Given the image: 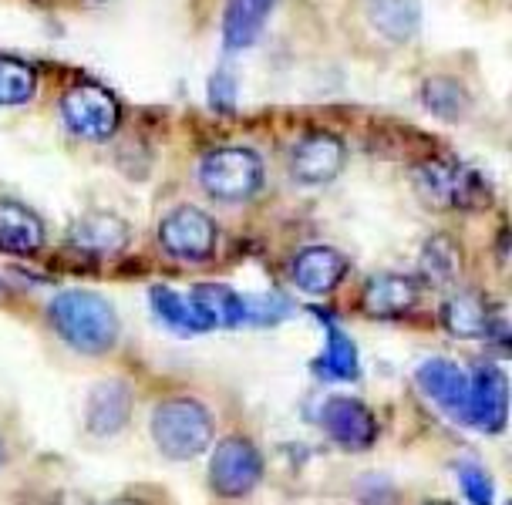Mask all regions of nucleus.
Masks as SVG:
<instances>
[{"label":"nucleus","instance_id":"f257e3e1","mask_svg":"<svg viewBox=\"0 0 512 505\" xmlns=\"http://www.w3.org/2000/svg\"><path fill=\"white\" fill-rule=\"evenodd\" d=\"M48 317L64 344L81 354H108L118 341L112 303L91 290H64L51 300Z\"/></svg>","mask_w":512,"mask_h":505},{"label":"nucleus","instance_id":"f03ea898","mask_svg":"<svg viewBox=\"0 0 512 505\" xmlns=\"http://www.w3.org/2000/svg\"><path fill=\"white\" fill-rule=\"evenodd\" d=\"M152 438L172 462H189L213 445V418L199 401L169 398L152 415Z\"/></svg>","mask_w":512,"mask_h":505},{"label":"nucleus","instance_id":"7ed1b4c3","mask_svg":"<svg viewBox=\"0 0 512 505\" xmlns=\"http://www.w3.org/2000/svg\"><path fill=\"white\" fill-rule=\"evenodd\" d=\"M418 192L438 209H486L492 202L489 182L455 159H428L415 172Z\"/></svg>","mask_w":512,"mask_h":505},{"label":"nucleus","instance_id":"20e7f679","mask_svg":"<svg viewBox=\"0 0 512 505\" xmlns=\"http://www.w3.org/2000/svg\"><path fill=\"white\" fill-rule=\"evenodd\" d=\"M199 182L219 202H246L263 186V162L253 149L223 145V149L206 152L199 165Z\"/></svg>","mask_w":512,"mask_h":505},{"label":"nucleus","instance_id":"39448f33","mask_svg":"<svg viewBox=\"0 0 512 505\" xmlns=\"http://www.w3.org/2000/svg\"><path fill=\"white\" fill-rule=\"evenodd\" d=\"M61 115H64V125H68L78 139H88V142L112 139L118 118H122L115 95H108V91L98 85H75L64 91Z\"/></svg>","mask_w":512,"mask_h":505},{"label":"nucleus","instance_id":"423d86ee","mask_svg":"<svg viewBox=\"0 0 512 505\" xmlns=\"http://www.w3.org/2000/svg\"><path fill=\"white\" fill-rule=\"evenodd\" d=\"M260 479H263V458L253 442L233 435L216 445L213 465H209V482H213L216 495H223V499H243V495H250L260 485Z\"/></svg>","mask_w":512,"mask_h":505},{"label":"nucleus","instance_id":"0eeeda50","mask_svg":"<svg viewBox=\"0 0 512 505\" xmlns=\"http://www.w3.org/2000/svg\"><path fill=\"white\" fill-rule=\"evenodd\" d=\"M159 243L182 263H203L216 250V223L203 209L179 206L159 223Z\"/></svg>","mask_w":512,"mask_h":505},{"label":"nucleus","instance_id":"6e6552de","mask_svg":"<svg viewBox=\"0 0 512 505\" xmlns=\"http://www.w3.org/2000/svg\"><path fill=\"white\" fill-rule=\"evenodd\" d=\"M509 415V378L499 364L475 367V378H469V415L465 421L486 435H499L506 428Z\"/></svg>","mask_w":512,"mask_h":505},{"label":"nucleus","instance_id":"1a4fd4ad","mask_svg":"<svg viewBox=\"0 0 512 505\" xmlns=\"http://www.w3.org/2000/svg\"><path fill=\"white\" fill-rule=\"evenodd\" d=\"M320 425H324L327 435L334 438L337 445L347 448V452H364V448L374 445L378 438V421L368 411V404L354 401V398H327L324 408H320Z\"/></svg>","mask_w":512,"mask_h":505},{"label":"nucleus","instance_id":"9d476101","mask_svg":"<svg viewBox=\"0 0 512 505\" xmlns=\"http://www.w3.org/2000/svg\"><path fill=\"white\" fill-rule=\"evenodd\" d=\"M341 169H344V142L327 132L307 135L304 142H297L294 159H290V172L304 186H324V182L337 179Z\"/></svg>","mask_w":512,"mask_h":505},{"label":"nucleus","instance_id":"9b49d317","mask_svg":"<svg viewBox=\"0 0 512 505\" xmlns=\"http://www.w3.org/2000/svg\"><path fill=\"white\" fill-rule=\"evenodd\" d=\"M418 388L432 398L448 418L465 421L469 415V374L452 361H428L418 367Z\"/></svg>","mask_w":512,"mask_h":505},{"label":"nucleus","instance_id":"f8f14e48","mask_svg":"<svg viewBox=\"0 0 512 505\" xmlns=\"http://www.w3.org/2000/svg\"><path fill=\"white\" fill-rule=\"evenodd\" d=\"M442 324H445L448 334L459 337V341H482V337H492L502 327L499 320L492 317L489 300L475 290L455 293V297L445 300Z\"/></svg>","mask_w":512,"mask_h":505},{"label":"nucleus","instance_id":"ddd939ff","mask_svg":"<svg viewBox=\"0 0 512 505\" xmlns=\"http://www.w3.org/2000/svg\"><path fill=\"white\" fill-rule=\"evenodd\" d=\"M294 283L310 297H324L347 277V256L331 246H307L294 260Z\"/></svg>","mask_w":512,"mask_h":505},{"label":"nucleus","instance_id":"4468645a","mask_svg":"<svg viewBox=\"0 0 512 505\" xmlns=\"http://www.w3.org/2000/svg\"><path fill=\"white\" fill-rule=\"evenodd\" d=\"M418 293H422L418 280L401 277V273H378V277L368 280V287L361 293L364 314L381 317V320L401 317V314H408V310H415Z\"/></svg>","mask_w":512,"mask_h":505},{"label":"nucleus","instance_id":"2eb2a0df","mask_svg":"<svg viewBox=\"0 0 512 505\" xmlns=\"http://www.w3.org/2000/svg\"><path fill=\"white\" fill-rule=\"evenodd\" d=\"M68 243L88 256H115L128 246V226L112 213H85L68 229Z\"/></svg>","mask_w":512,"mask_h":505},{"label":"nucleus","instance_id":"dca6fc26","mask_svg":"<svg viewBox=\"0 0 512 505\" xmlns=\"http://www.w3.org/2000/svg\"><path fill=\"white\" fill-rule=\"evenodd\" d=\"M44 246V226L27 206L0 199V250L14 256H31Z\"/></svg>","mask_w":512,"mask_h":505},{"label":"nucleus","instance_id":"f3484780","mask_svg":"<svg viewBox=\"0 0 512 505\" xmlns=\"http://www.w3.org/2000/svg\"><path fill=\"white\" fill-rule=\"evenodd\" d=\"M132 411V391L122 381H102L88 398V431L91 435H115L125 428Z\"/></svg>","mask_w":512,"mask_h":505},{"label":"nucleus","instance_id":"a211bd4d","mask_svg":"<svg viewBox=\"0 0 512 505\" xmlns=\"http://www.w3.org/2000/svg\"><path fill=\"white\" fill-rule=\"evenodd\" d=\"M189 297L196 300L199 314H203L209 330H230L246 324V303L236 290L223 287V283H203V287H192Z\"/></svg>","mask_w":512,"mask_h":505},{"label":"nucleus","instance_id":"6ab92c4d","mask_svg":"<svg viewBox=\"0 0 512 505\" xmlns=\"http://www.w3.org/2000/svg\"><path fill=\"white\" fill-rule=\"evenodd\" d=\"M273 0H230L223 14V41L226 48L243 51L256 44V38L263 34V24L270 17Z\"/></svg>","mask_w":512,"mask_h":505},{"label":"nucleus","instance_id":"aec40b11","mask_svg":"<svg viewBox=\"0 0 512 505\" xmlns=\"http://www.w3.org/2000/svg\"><path fill=\"white\" fill-rule=\"evenodd\" d=\"M368 17L374 31L388 41H411L422 27V4L418 0H368Z\"/></svg>","mask_w":512,"mask_h":505},{"label":"nucleus","instance_id":"412c9836","mask_svg":"<svg viewBox=\"0 0 512 505\" xmlns=\"http://www.w3.org/2000/svg\"><path fill=\"white\" fill-rule=\"evenodd\" d=\"M152 310L176 334H206L209 330L196 300L189 293H176L172 287H152Z\"/></svg>","mask_w":512,"mask_h":505},{"label":"nucleus","instance_id":"4be33fe9","mask_svg":"<svg viewBox=\"0 0 512 505\" xmlns=\"http://www.w3.org/2000/svg\"><path fill=\"white\" fill-rule=\"evenodd\" d=\"M317 317L327 324V351H324V361H320L314 371L324 374V378H334V381L358 378V351H354L351 337H344V330L337 327L331 317L320 314V310H317Z\"/></svg>","mask_w":512,"mask_h":505},{"label":"nucleus","instance_id":"5701e85b","mask_svg":"<svg viewBox=\"0 0 512 505\" xmlns=\"http://www.w3.org/2000/svg\"><path fill=\"white\" fill-rule=\"evenodd\" d=\"M422 101H425L428 112L445 118V122H462L472 108L469 91H465L462 81H455V78H428L422 85Z\"/></svg>","mask_w":512,"mask_h":505},{"label":"nucleus","instance_id":"b1692460","mask_svg":"<svg viewBox=\"0 0 512 505\" xmlns=\"http://www.w3.org/2000/svg\"><path fill=\"white\" fill-rule=\"evenodd\" d=\"M459 270H462L459 246L448 240V236H432L422 253V277L432 287H452L459 280Z\"/></svg>","mask_w":512,"mask_h":505},{"label":"nucleus","instance_id":"393cba45","mask_svg":"<svg viewBox=\"0 0 512 505\" xmlns=\"http://www.w3.org/2000/svg\"><path fill=\"white\" fill-rule=\"evenodd\" d=\"M38 91V75L31 64L0 58V105H27Z\"/></svg>","mask_w":512,"mask_h":505},{"label":"nucleus","instance_id":"a878e982","mask_svg":"<svg viewBox=\"0 0 512 505\" xmlns=\"http://www.w3.org/2000/svg\"><path fill=\"white\" fill-rule=\"evenodd\" d=\"M459 482H462L465 495H469V502H475V505L492 502V479L479 465H459Z\"/></svg>","mask_w":512,"mask_h":505},{"label":"nucleus","instance_id":"bb28decb","mask_svg":"<svg viewBox=\"0 0 512 505\" xmlns=\"http://www.w3.org/2000/svg\"><path fill=\"white\" fill-rule=\"evenodd\" d=\"M209 101H213L216 112H233L236 105V81L230 71H216L209 81Z\"/></svg>","mask_w":512,"mask_h":505},{"label":"nucleus","instance_id":"cd10ccee","mask_svg":"<svg viewBox=\"0 0 512 505\" xmlns=\"http://www.w3.org/2000/svg\"><path fill=\"white\" fill-rule=\"evenodd\" d=\"M0 465H4V445H0Z\"/></svg>","mask_w":512,"mask_h":505}]
</instances>
